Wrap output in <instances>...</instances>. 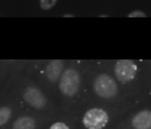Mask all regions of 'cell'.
<instances>
[{"instance_id":"ba28073f","label":"cell","mask_w":151,"mask_h":129,"mask_svg":"<svg viewBox=\"0 0 151 129\" xmlns=\"http://www.w3.org/2000/svg\"><path fill=\"white\" fill-rule=\"evenodd\" d=\"M12 129H35V120L31 116H22L18 118L13 123Z\"/></svg>"},{"instance_id":"7a4b0ae2","label":"cell","mask_w":151,"mask_h":129,"mask_svg":"<svg viewBox=\"0 0 151 129\" xmlns=\"http://www.w3.org/2000/svg\"><path fill=\"white\" fill-rule=\"evenodd\" d=\"M80 77L74 68H67L60 77V90L65 96H74L78 92Z\"/></svg>"},{"instance_id":"52a82bcc","label":"cell","mask_w":151,"mask_h":129,"mask_svg":"<svg viewBox=\"0 0 151 129\" xmlns=\"http://www.w3.org/2000/svg\"><path fill=\"white\" fill-rule=\"evenodd\" d=\"M63 73H64V64H63V61H60V59L50 61V64L47 65V70H45V74H47L48 80L52 81V83L57 81V80L61 77Z\"/></svg>"},{"instance_id":"7c38bea8","label":"cell","mask_w":151,"mask_h":129,"mask_svg":"<svg viewBox=\"0 0 151 129\" xmlns=\"http://www.w3.org/2000/svg\"><path fill=\"white\" fill-rule=\"evenodd\" d=\"M50 129H70V128H68L65 123H63V122H57V123H54Z\"/></svg>"},{"instance_id":"5b68a950","label":"cell","mask_w":151,"mask_h":129,"mask_svg":"<svg viewBox=\"0 0 151 129\" xmlns=\"http://www.w3.org/2000/svg\"><path fill=\"white\" fill-rule=\"evenodd\" d=\"M23 99L26 100L28 105H31L35 109H42L47 103L45 96L41 93V90H38L37 87H28L23 93Z\"/></svg>"},{"instance_id":"277c9868","label":"cell","mask_w":151,"mask_h":129,"mask_svg":"<svg viewBox=\"0 0 151 129\" xmlns=\"http://www.w3.org/2000/svg\"><path fill=\"white\" fill-rule=\"evenodd\" d=\"M137 74V65L131 59H119L115 65V75L121 83H128L135 78Z\"/></svg>"},{"instance_id":"8992f818","label":"cell","mask_w":151,"mask_h":129,"mask_svg":"<svg viewBox=\"0 0 151 129\" xmlns=\"http://www.w3.org/2000/svg\"><path fill=\"white\" fill-rule=\"evenodd\" d=\"M132 126L135 129H151V110H141L132 118Z\"/></svg>"},{"instance_id":"30bf717a","label":"cell","mask_w":151,"mask_h":129,"mask_svg":"<svg viewBox=\"0 0 151 129\" xmlns=\"http://www.w3.org/2000/svg\"><path fill=\"white\" fill-rule=\"evenodd\" d=\"M57 3V0H39V6L42 10H48L51 7H54Z\"/></svg>"},{"instance_id":"3957f363","label":"cell","mask_w":151,"mask_h":129,"mask_svg":"<svg viewBox=\"0 0 151 129\" xmlns=\"http://www.w3.org/2000/svg\"><path fill=\"white\" fill-rule=\"evenodd\" d=\"M108 113L102 109H90L83 118V125L87 129H102L108 123Z\"/></svg>"},{"instance_id":"6da1fadb","label":"cell","mask_w":151,"mask_h":129,"mask_svg":"<svg viewBox=\"0 0 151 129\" xmlns=\"http://www.w3.org/2000/svg\"><path fill=\"white\" fill-rule=\"evenodd\" d=\"M93 89L96 94L103 97V99H112L113 96H116V93H118L116 81L108 74H99L94 78Z\"/></svg>"},{"instance_id":"8fae6325","label":"cell","mask_w":151,"mask_h":129,"mask_svg":"<svg viewBox=\"0 0 151 129\" xmlns=\"http://www.w3.org/2000/svg\"><path fill=\"white\" fill-rule=\"evenodd\" d=\"M128 16H129V18H145L147 15H145L144 12H141V10H134V12H131Z\"/></svg>"},{"instance_id":"9c48e42d","label":"cell","mask_w":151,"mask_h":129,"mask_svg":"<svg viewBox=\"0 0 151 129\" xmlns=\"http://www.w3.org/2000/svg\"><path fill=\"white\" fill-rule=\"evenodd\" d=\"M10 116H12V110H10V108H7V106L0 108V128H3V126L9 122Z\"/></svg>"}]
</instances>
